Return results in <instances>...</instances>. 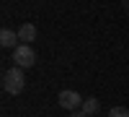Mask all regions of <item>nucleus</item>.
I'll return each mask as SVG.
<instances>
[{
	"instance_id": "1",
	"label": "nucleus",
	"mask_w": 129,
	"mask_h": 117,
	"mask_svg": "<svg viewBox=\"0 0 129 117\" xmlns=\"http://www.w3.org/2000/svg\"><path fill=\"white\" fill-rule=\"evenodd\" d=\"M23 86H26V73H23V68H18V65H13L10 70H5L3 73V91L5 94H21L23 91Z\"/></svg>"
},
{
	"instance_id": "2",
	"label": "nucleus",
	"mask_w": 129,
	"mask_h": 117,
	"mask_svg": "<svg viewBox=\"0 0 129 117\" xmlns=\"http://www.w3.org/2000/svg\"><path fill=\"white\" fill-rule=\"evenodd\" d=\"M13 60H16V65L18 68H31V65H36V52H34V47L31 44H23V42H21V44L13 49Z\"/></svg>"
},
{
	"instance_id": "3",
	"label": "nucleus",
	"mask_w": 129,
	"mask_h": 117,
	"mask_svg": "<svg viewBox=\"0 0 129 117\" xmlns=\"http://www.w3.org/2000/svg\"><path fill=\"white\" fill-rule=\"evenodd\" d=\"M57 102H59V107H64V109H70V112H78L80 107H83V96L78 91H70V89H64V91H59V96H57Z\"/></svg>"
},
{
	"instance_id": "4",
	"label": "nucleus",
	"mask_w": 129,
	"mask_h": 117,
	"mask_svg": "<svg viewBox=\"0 0 129 117\" xmlns=\"http://www.w3.org/2000/svg\"><path fill=\"white\" fill-rule=\"evenodd\" d=\"M18 31H10V29H3L0 31V44L3 47H10V49H16L18 47Z\"/></svg>"
},
{
	"instance_id": "5",
	"label": "nucleus",
	"mask_w": 129,
	"mask_h": 117,
	"mask_svg": "<svg viewBox=\"0 0 129 117\" xmlns=\"http://www.w3.org/2000/svg\"><path fill=\"white\" fill-rule=\"evenodd\" d=\"M18 39L23 42V44H31V42L36 39V26L34 24H23V26L18 29Z\"/></svg>"
},
{
	"instance_id": "6",
	"label": "nucleus",
	"mask_w": 129,
	"mask_h": 117,
	"mask_svg": "<svg viewBox=\"0 0 129 117\" xmlns=\"http://www.w3.org/2000/svg\"><path fill=\"white\" fill-rule=\"evenodd\" d=\"M80 112H85V114H95V112H98V99H95V96H90V99H85L83 102V107H80Z\"/></svg>"
},
{
	"instance_id": "7",
	"label": "nucleus",
	"mask_w": 129,
	"mask_h": 117,
	"mask_svg": "<svg viewBox=\"0 0 129 117\" xmlns=\"http://www.w3.org/2000/svg\"><path fill=\"white\" fill-rule=\"evenodd\" d=\"M109 117H129V109L126 107H111L109 109Z\"/></svg>"
},
{
	"instance_id": "8",
	"label": "nucleus",
	"mask_w": 129,
	"mask_h": 117,
	"mask_svg": "<svg viewBox=\"0 0 129 117\" xmlns=\"http://www.w3.org/2000/svg\"><path fill=\"white\" fill-rule=\"evenodd\" d=\"M70 117H88L85 112H75V114H70Z\"/></svg>"
},
{
	"instance_id": "9",
	"label": "nucleus",
	"mask_w": 129,
	"mask_h": 117,
	"mask_svg": "<svg viewBox=\"0 0 129 117\" xmlns=\"http://www.w3.org/2000/svg\"><path fill=\"white\" fill-rule=\"evenodd\" d=\"M121 3H124V8H126V10H129V0H121Z\"/></svg>"
}]
</instances>
